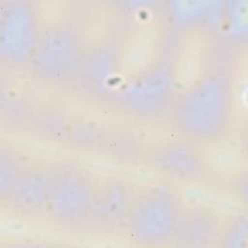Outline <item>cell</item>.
<instances>
[{
  "instance_id": "obj_1",
  "label": "cell",
  "mask_w": 248,
  "mask_h": 248,
  "mask_svg": "<svg viewBox=\"0 0 248 248\" xmlns=\"http://www.w3.org/2000/svg\"><path fill=\"white\" fill-rule=\"evenodd\" d=\"M233 111V81L230 68L209 66L178 92L168 117L178 138L202 146L218 143L228 137Z\"/></svg>"
},
{
  "instance_id": "obj_2",
  "label": "cell",
  "mask_w": 248,
  "mask_h": 248,
  "mask_svg": "<svg viewBox=\"0 0 248 248\" xmlns=\"http://www.w3.org/2000/svg\"><path fill=\"white\" fill-rule=\"evenodd\" d=\"M186 208L178 190L162 181L138 191L124 223L128 240L137 246L170 245Z\"/></svg>"
},
{
  "instance_id": "obj_3",
  "label": "cell",
  "mask_w": 248,
  "mask_h": 248,
  "mask_svg": "<svg viewBox=\"0 0 248 248\" xmlns=\"http://www.w3.org/2000/svg\"><path fill=\"white\" fill-rule=\"evenodd\" d=\"M178 92L174 62L161 57L119 83L109 103L134 119L155 121L169 115Z\"/></svg>"
},
{
  "instance_id": "obj_4",
  "label": "cell",
  "mask_w": 248,
  "mask_h": 248,
  "mask_svg": "<svg viewBox=\"0 0 248 248\" xmlns=\"http://www.w3.org/2000/svg\"><path fill=\"white\" fill-rule=\"evenodd\" d=\"M46 218L65 230L84 228L97 182L81 165L60 160L48 165Z\"/></svg>"
},
{
  "instance_id": "obj_5",
  "label": "cell",
  "mask_w": 248,
  "mask_h": 248,
  "mask_svg": "<svg viewBox=\"0 0 248 248\" xmlns=\"http://www.w3.org/2000/svg\"><path fill=\"white\" fill-rule=\"evenodd\" d=\"M85 49L82 37L73 24H47L42 28L25 70L43 83L74 82Z\"/></svg>"
},
{
  "instance_id": "obj_6",
  "label": "cell",
  "mask_w": 248,
  "mask_h": 248,
  "mask_svg": "<svg viewBox=\"0 0 248 248\" xmlns=\"http://www.w3.org/2000/svg\"><path fill=\"white\" fill-rule=\"evenodd\" d=\"M42 28L33 1L1 0V64L10 69H26Z\"/></svg>"
},
{
  "instance_id": "obj_7",
  "label": "cell",
  "mask_w": 248,
  "mask_h": 248,
  "mask_svg": "<svg viewBox=\"0 0 248 248\" xmlns=\"http://www.w3.org/2000/svg\"><path fill=\"white\" fill-rule=\"evenodd\" d=\"M201 147L177 137L147 150L143 162L168 181L197 183L208 173L207 160Z\"/></svg>"
},
{
  "instance_id": "obj_8",
  "label": "cell",
  "mask_w": 248,
  "mask_h": 248,
  "mask_svg": "<svg viewBox=\"0 0 248 248\" xmlns=\"http://www.w3.org/2000/svg\"><path fill=\"white\" fill-rule=\"evenodd\" d=\"M121 65L118 45L110 40L100 41L86 47L74 82L86 96L109 102Z\"/></svg>"
},
{
  "instance_id": "obj_9",
  "label": "cell",
  "mask_w": 248,
  "mask_h": 248,
  "mask_svg": "<svg viewBox=\"0 0 248 248\" xmlns=\"http://www.w3.org/2000/svg\"><path fill=\"white\" fill-rule=\"evenodd\" d=\"M138 191L123 176H109L97 182L83 229L109 232L123 228Z\"/></svg>"
},
{
  "instance_id": "obj_10",
  "label": "cell",
  "mask_w": 248,
  "mask_h": 248,
  "mask_svg": "<svg viewBox=\"0 0 248 248\" xmlns=\"http://www.w3.org/2000/svg\"><path fill=\"white\" fill-rule=\"evenodd\" d=\"M48 165L26 163L10 194L1 202L16 216L36 220L46 217L48 198Z\"/></svg>"
},
{
  "instance_id": "obj_11",
  "label": "cell",
  "mask_w": 248,
  "mask_h": 248,
  "mask_svg": "<svg viewBox=\"0 0 248 248\" xmlns=\"http://www.w3.org/2000/svg\"><path fill=\"white\" fill-rule=\"evenodd\" d=\"M221 223L219 213L208 205L186 206L170 245L183 248L216 246Z\"/></svg>"
},
{
  "instance_id": "obj_12",
  "label": "cell",
  "mask_w": 248,
  "mask_h": 248,
  "mask_svg": "<svg viewBox=\"0 0 248 248\" xmlns=\"http://www.w3.org/2000/svg\"><path fill=\"white\" fill-rule=\"evenodd\" d=\"M108 132L92 121H75L69 124L64 142L82 150L103 149Z\"/></svg>"
},
{
  "instance_id": "obj_13",
  "label": "cell",
  "mask_w": 248,
  "mask_h": 248,
  "mask_svg": "<svg viewBox=\"0 0 248 248\" xmlns=\"http://www.w3.org/2000/svg\"><path fill=\"white\" fill-rule=\"evenodd\" d=\"M103 150L123 163H135L140 159L143 161L145 155L140 140L126 131L108 132Z\"/></svg>"
},
{
  "instance_id": "obj_14",
  "label": "cell",
  "mask_w": 248,
  "mask_h": 248,
  "mask_svg": "<svg viewBox=\"0 0 248 248\" xmlns=\"http://www.w3.org/2000/svg\"><path fill=\"white\" fill-rule=\"evenodd\" d=\"M35 111H31L27 103L8 90L4 84L1 86V121L8 128L29 126Z\"/></svg>"
},
{
  "instance_id": "obj_15",
  "label": "cell",
  "mask_w": 248,
  "mask_h": 248,
  "mask_svg": "<svg viewBox=\"0 0 248 248\" xmlns=\"http://www.w3.org/2000/svg\"><path fill=\"white\" fill-rule=\"evenodd\" d=\"M69 124L61 113L44 109L34 112L28 127L45 139L64 141Z\"/></svg>"
},
{
  "instance_id": "obj_16",
  "label": "cell",
  "mask_w": 248,
  "mask_h": 248,
  "mask_svg": "<svg viewBox=\"0 0 248 248\" xmlns=\"http://www.w3.org/2000/svg\"><path fill=\"white\" fill-rule=\"evenodd\" d=\"M248 219L246 212H237L222 221L216 246L243 248L247 246Z\"/></svg>"
},
{
  "instance_id": "obj_17",
  "label": "cell",
  "mask_w": 248,
  "mask_h": 248,
  "mask_svg": "<svg viewBox=\"0 0 248 248\" xmlns=\"http://www.w3.org/2000/svg\"><path fill=\"white\" fill-rule=\"evenodd\" d=\"M25 162L8 144L0 146V200L3 202L20 174Z\"/></svg>"
}]
</instances>
